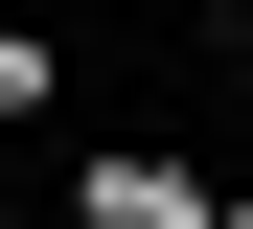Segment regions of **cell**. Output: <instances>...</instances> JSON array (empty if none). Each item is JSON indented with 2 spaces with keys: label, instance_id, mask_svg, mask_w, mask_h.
Returning a JSON list of instances; mask_svg holds the SVG:
<instances>
[{
  "label": "cell",
  "instance_id": "6da1fadb",
  "mask_svg": "<svg viewBox=\"0 0 253 229\" xmlns=\"http://www.w3.org/2000/svg\"><path fill=\"white\" fill-rule=\"evenodd\" d=\"M92 229H230V206H207L184 161H92Z\"/></svg>",
  "mask_w": 253,
  "mask_h": 229
},
{
  "label": "cell",
  "instance_id": "7a4b0ae2",
  "mask_svg": "<svg viewBox=\"0 0 253 229\" xmlns=\"http://www.w3.org/2000/svg\"><path fill=\"white\" fill-rule=\"evenodd\" d=\"M230 229H253V206H230Z\"/></svg>",
  "mask_w": 253,
  "mask_h": 229
}]
</instances>
